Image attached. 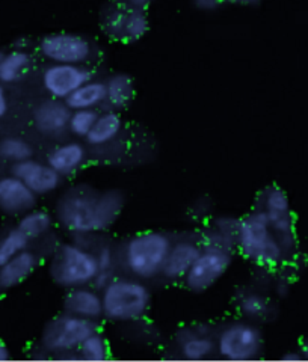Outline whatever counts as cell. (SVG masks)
I'll use <instances>...</instances> for the list:
<instances>
[{"instance_id":"obj_1","label":"cell","mask_w":308,"mask_h":362,"mask_svg":"<svg viewBox=\"0 0 308 362\" xmlns=\"http://www.w3.org/2000/svg\"><path fill=\"white\" fill-rule=\"evenodd\" d=\"M125 206L118 189L100 190L88 185L74 186L56 201L55 219L74 239H89L108 231L118 221Z\"/></svg>"},{"instance_id":"obj_2","label":"cell","mask_w":308,"mask_h":362,"mask_svg":"<svg viewBox=\"0 0 308 362\" xmlns=\"http://www.w3.org/2000/svg\"><path fill=\"white\" fill-rule=\"evenodd\" d=\"M236 251L246 262L258 267H278L287 259L275 231L272 230L266 213L261 209L241 218L236 235Z\"/></svg>"},{"instance_id":"obj_3","label":"cell","mask_w":308,"mask_h":362,"mask_svg":"<svg viewBox=\"0 0 308 362\" xmlns=\"http://www.w3.org/2000/svg\"><path fill=\"white\" fill-rule=\"evenodd\" d=\"M174 239L165 231H142L129 237L120 249V266L125 274L142 281L161 278Z\"/></svg>"},{"instance_id":"obj_4","label":"cell","mask_w":308,"mask_h":362,"mask_svg":"<svg viewBox=\"0 0 308 362\" xmlns=\"http://www.w3.org/2000/svg\"><path fill=\"white\" fill-rule=\"evenodd\" d=\"M100 291L103 319L112 323L139 322L152 308L153 293L147 281L132 275H115Z\"/></svg>"},{"instance_id":"obj_5","label":"cell","mask_w":308,"mask_h":362,"mask_svg":"<svg viewBox=\"0 0 308 362\" xmlns=\"http://www.w3.org/2000/svg\"><path fill=\"white\" fill-rule=\"evenodd\" d=\"M49 274L55 284L64 290L93 284L98 274L94 249L79 239L58 245L52 252Z\"/></svg>"},{"instance_id":"obj_6","label":"cell","mask_w":308,"mask_h":362,"mask_svg":"<svg viewBox=\"0 0 308 362\" xmlns=\"http://www.w3.org/2000/svg\"><path fill=\"white\" fill-rule=\"evenodd\" d=\"M98 329V322L64 313L45 323L40 337V347L45 355L76 359L77 349Z\"/></svg>"},{"instance_id":"obj_7","label":"cell","mask_w":308,"mask_h":362,"mask_svg":"<svg viewBox=\"0 0 308 362\" xmlns=\"http://www.w3.org/2000/svg\"><path fill=\"white\" fill-rule=\"evenodd\" d=\"M265 352V335L249 320H233L216 332V356L224 361H256Z\"/></svg>"},{"instance_id":"obj_8","label":"cell","mask_w":308,"mask_h":362,"mask_svg":"<svg viewBox=\"0 0 308 362\" xmlns=\"http://www.w3.org/2000/svg\"><path fill=\"white\" fill-rule=\"evenodd\" d=\"M234 262V251L224 247L203 246V251L188 272L183 284L192 293H205L227 275Z\"/></svg>"},{"instance_id":"obj_9","label":"cell","mask_w":308,"mask_h":362,"mask_svg":"<svg viewBox=\"0 0 308 362\" xmlns=\"http://www.w3.org/2000/svg\"><path fill=\"white\" fill-rule=\"evenodd\" d=\"M38 52L49 64L88 65L96 54V45L81 33L55 32L40 40Z\"/></svg>"},{"instance_id":"obj_10","label":"cell","mask_w":308,"mask_h":362,"mask_svg":"<svg viewBox=\"0 0 308 362\" xmlns=\"http://www.w3.org/2000/svg\"><path fill=\"white\" fill-rule=\"evenodd\" d=\"M148 28L150 21L147 11L133 9L118 2L103 16V32L113 41L136 42L147 35Z\"/></svg>"},{"instance_id":"obj_11","label":"cell","mask_w":308,"mask_h":362,"mask_svg":"<svg viewBox=\"0 0 308 362\" xmlns=\"http://www.w3.org/2000/svg\"><path fill=\"white\" fill-rule=\"evenodd\" d=\"M93 78V70L88 65L49 64L42 70L41 85L49 97L67 100L74 90Z\"/></svg>"},{"instance_id":"obj_12","label":"cell","mask_w":308,"mask_h":362,"mask_svg":"<svg viewBox=\"0 0 308 362\" xmlns=\"http://www.w3.org/2000/svg\"><path fill=\"white\" fill-rule=\"evenodd\" d=\"M176 349L181 359H210L216 355V334L204 323L181 326L176 334Z\"/></svg>"},{"instance_id":"obj_13","label":"cell","mask_w":308,"mask_h":362,"mask_svg":"<svg viewBox=\"0 0 308 362\" xmlns=\"http://www.w3.org/2000/svg\"><path fill=\"white\" fill-rule=\"evenodd\" d=\"M72 112L73 110L65 103V100L53 97L45 98L32 110L33 127L44 138L58 139L68 132Z\"/></svg>"},{"instance_id":"obj_14","label":"cell","mask_w":308,"mask_h":362,"mask_svg":"<svg viewBox=\"0 0 308 362\" xmlns=\"http://www.w3.org/2000/svg\"><path fill=\"white\" fill-rule=\"evenodd\" d=\"M11 174L18 177L37 197L55 194L62 185V177L47 162L33 157L11 166Z\"/></svg>"},{"instance_id":"obj_15","label":"cell","mask_w":308,"mask_h":362,"mask_svg":"<svg viewBox=\"0 0 308 362\" xmlns=\"http://www.w3.org/2000/svg\"><path fill=\"white\" fill-rule=\"evenodd\" d=\"M201 251L203 245L200 242V237L186 235L174 239L164 264L161 278L168 282H183Z\"/></svg>"},{"instance_id":"obj_16","label":"cell","mask_w":308,"mask_h":362,"mask_svg":"<svg viewBox=\"0 0 308 362\" xmlns=\"http://www.w3.org/2000/svg\"><path fill=\"white\" fill-rule=\"evenodd\" d=\"M38 197L14 174L0 177V211L21 216L37 207Z\"/></svg>"},{"instance_id":"obj_17","label":"cell","mask_w":308,"mask_h":362,"mask_svg":"<svg viewBox=\"0 0 308 362\" xmlns=\"http://www.w3.org/2000/svg\"><path fill=\"white\" fill-rule=\"evenodd\" d=\"M56 173H58L62 178L72 177L77 174L88 162V148L86 145L79 141H65L61 142L50 150L45 158Z\"/></svg>"},{"instance_id":"obj_18","label":"cell","mask_w":308,"mask_h":362,"mask_svg":"<svg viewBox=\"0 0 308 362\" xmlns=\"http://www.w3.org/2000/svg\"><path fill=\"white\" fill-rule=\"evenodd\" d=\"M64 313L100 322L103 319L101 291L94 286H82L67 290L64 296Z\"/></svg>"},{"instance_id":"obj_19","label":"cell","mask_w":308,"mask_h":362,"mask_svg":"<svg viewBox=\"0 0 308 362\" xmlns=\"http://www.w3.org/2000/svg\"><path fill=\"white\" fill-rule=\"evenodd\" d=\"M40 255L30 249H25L0 266V287L4 290L16 288L28 281L40 267Z\"/></svg>"},{"instance_id":"obj_20","label":"cell","mask_w":308,"mask_h":362,"mask_svg":"<svg viewBox=\"0 0 308 362\" xmlns=\"http://www.w3.org/2000/svg\"><path fill=\"white\" fill-rule=\"evenodd\" d=\"M124 129V121L121 113L113 109L98 112L97 121L93 130L86 136V144L93 148H106L115 142Z\"/></svg>"},{"instance_id":"obj_21","label":"cell","mask_w":308,"mask_h":362,"mask_svg":"<svg viewBox=\"0 0 308 362\" xmlns=\"http://www.w3.org/2000/svg\"><path fill=\"white\" fill-rule=\"evenodd\" d=\"M241 219L230 214H221L212 219L205 231L201 233L200 240L203 246H215L236 251V235Z\"/></svg>"},{"instance_id":"obj_22","label":"cell","mask_w":308,"mask_h":362,"mask_svg":"<svg viewBox=\"0 0 308 362\" xmlns=\"http://www.w3.org/2000/svg\"><path fill=\"white\" fill-rule=\"evenodd\" d=\"M106 106L113 110H124L132 105L136 94L133 77L127 73H113L106 81Z\"/></svg>"},{"instance_id":"obj_23","label":"cell","mask_w":308,"mask_h":362,"mask_svg":"<svg viewBox=\"0 0 308 362\" xmlns=\"http://www.w3.org/2000/svg\"><path fill=\"white\" fill-rule=\"evenodd\" d=\"M33 65V58L29 49L14 47L4 54L0 62V83L11 85L20 82Z\"/></svg>"},{"instance_id":"obj_24","label":"cell","mask_w":308,"mask_h":362,"mask_svg":"<svg viewBox=\"0 0 308 362\" xmlns=\"http://www.w3.org/2000/svg\"><path fill=\"white\" fill-rule=\"evenodd\" d=\"M18 218L20 219L17 222V228L25 234L30 242L47 237L53 231L56 221L50 211L37 207L23 213Z\"/></svg>"},{"instance_id":"obj_25","label":"cell","mask_w":308,"mask_h":362,"mask_svg":"<svg viewBox=\"0 0 308 362\" xmlns=\"http://www.w3.org/2000/svg\"><path fill=\"white\" fill-rule=\"evenodd\" d=\"M65 103L72 110L81 109H98L106 105V86L105 81L91 78L82 86H79L74 93L65 100Z\"/></svg>"},{"instance_id":"obj_26","label":"cell","mask_w":308,"mask_h":362,"mask_svg":"<svg viewBox=\"0 0 308 362\" xmlns=\"http://www.w3.org/2000/svg\"><path fill=\"white\" fill-rule=\"evenodd\" d=\"M237 311L242 315V319L257 323L268 319L272 314V302L265 293L248 290L239 296Z\"/></svg>"},{"instance_id":"obj_27","label":"cell","mask_w":308,"mask_h":362,"mask_svg":"<svg viewBox=\"0 0 308 362\" xmlns=\"http://www.w3.org/2000/svg\"><path fill=\"white\" fill-rule=\"evenodd\" d=\"M33 156H35V146L23 136L11 134L0 139V158L11 165L25 162Z\"/></svg>"},{"instance_id":"obj_28","label":"cell","mask_w":308,"mask_h":362,"mask_svg":"<svg viewBox=\"0 0 308 362\" xmlns=\"http://www.w3.org/2000/svg\"><path fill=\"white\" fill-rule=\"evenodd\" d=\"M258 209L263 210L268 218L287 214L292 213L290 198L286 194V190H283L278 186H270L260 195Z\"/></svg>"},{"instance_id":"obj_29","label":"cell","mask_w":308,"mask_h":362,"mask_svg":"<svg viewBox=\"0 0 308 362\" xmlns=\"http://www.w3.org/2000/svg\"><path fill=\"white\" fill-rule=\"evenodd\" d=\"M109 358H110L109 341L100 331L89 335L76 352V359H82V361L100 362V361H106Z\"/></svg>"},{"instance_id":"obj_30","label":"cell","mask_w":308,"mask_h":362,"mask_svg":"<svg viewBox=\"0 0 308 362\" xmlns=\"http://www.w3.org/2000/svg\"><path fill=\"white\" fill-rule=\"evenodd\" d=\"M30 245V240L23 234L17 226L8 230L0 237V266H4L11 258L25 251Z\"/></svg>"},{"instance_id":"obj_31","label":"cell","mask_w":308,"mask_h":362,"mask_svg":"<svg viewBox=\"0 0 308 362\" xmlns=\"http://www.w3.org/2000/svg\"><path fill=\"white\" fill-rule=\"evenodd\" d=\"M98 117L97 109H81L73 110L70 117V124H68V132L74 136L76 139L85 141L86 136L93 130L94 124Z\"/></svg>"},{"instance_id":"obj_32","label":"cell","mask_w":308,"mask_h":362,"mask_svg":"<svg viewBox=\"0 0 308 362\" xmlns=\"http://www.w3.org/2000/svg\"><path fill=\"white\" fill-rule=\"evenodd\" d=\"M93 249L96 254L98 270L113 272V274H117V267L120 264V251H117L110 243H101Z\"/></svg>"},{"instance_id":"obj_33","label":"cell","mask_w":308,"mask_h":362,"mask_svg":"<svg viewBox=\"0 0 308 362\" xmlns=\"http://www.w3.org/2000/svg\"><path fill=\"white\" fill-rule=\"evenodd\" d=\"M200 9L203 11H212L218 8L219 5H239V6H256L261 0H195Z\"/></svg>"},{"instance_id":"obj_34","label":"cell","mask_w":308,"mask_h":362,"mask_svg":"<svg viewBox=\"0 0 308 362\" xmlns=\"http://www.w3.org/2000/svg\"><path fill=\"white\" fill-rule=\"evenodd\" d=\"M117 274H113V272H105V270H98V274H97V276L94 278V281H93V284L91 286H94L96 288H98V290H101L103 287H106L109 282L112 281V278L115 276Z\"/></svg>"},{"instance_id":"obj_35","label":"cell","mask_w":308,"mask_h":362,"mask_svg":"<svg viewBox=\"0 0 308 362\" xmlns=\"http://www.w3.org/2000/svg\"><path fill=\"white\" fill-rule=\"evenodd\" d=\"M153 2L154 0H118V4L133 9H139V11H147L153 5Z\"/></svg>"},{"instance_id":"obj_36","label":"cell","mask_w":308,"mask_h":362,"mask_svg":"<svg viewBox=\"0 0 308 362\" xmlns=\"http://www.w3.org/2000/svg\"><path fill=\"white\" fill-rule=\"evenodd\" d=\"M9 110V98L4 83H0V119H2Z\"/></svg>"},{"instance_id":"obj_37","label":"cell","mask_w":308,"mask_h":362,"mask_svg":"<svg viewBox=\"0 0 308 362\" xmlns=\"http://www.w3.org/2000/svg\"><path fill=\"white\" fill-rule=\"evenodd\" d=\"M273 290H275L278 296H286V294L289 293V284L287 282H284L283 279H280L275 284V287H273Z\"/></svg>"},{"instance_id":"obj_38","label":"cell","mask_w":308,"mask_h":362,"mask_svg":"<svg viewBox=\"0 0 308 362\" xmlns=\"http://www.w3.org/2000/svg\"><path fill=\"white\" fill-rule=\"evenodd\" d=\"M11 359V350L9 347L0 339V362H5Z\"/></svg>"},{"instance_id":"obj_39","label":"cell","mask_w":308,"mask_h":362,"mask_svg":"<svg viewBox=\"0 0 308 362\" xmlns=\"http://www.w3.org/2000/svg\"><path fill=\"white\" fill-rule=\"evenodd\" d=\"M283 361H302V356L300 354V350H290V352L284 354L281 356Z\"/></svg>"},{"instance_id":"obj_40","label":"cell","mask_w":308,"mask_h":362,"mask_svg":"<svg viewBox=\"0 0 308 362\" xmlns=\"http://www.w3.org/2000/svg\"><path fill=\"white\" fill-rule=\"evenodd\" d=\"M300 354L302 356V359H307L308 361V339H305V341L301 344V347L298 349Z\"/></svg>"},{"instance_id":"obj_41","label":"cell","mask_w":308,"mask_h":362,"mask_svg":"<svg viewBox=\"0 0 308 362\" xmlns=\"http://www.w3.org/2000/svg\"><path fill=\"white\" fill-rule=\"evenodd\" d=\"M2 298H4V288L0 287V302H2Z\"/></svg>"},{"instance_id":"obj_42","label":"cell","mask_w":308,"mask_h":362,"mask_svg":"<svg viewBox=\"0 0 308 362\" xmlns=\"http://www.w3.org/2000/svg\"><path fill=\"white\" fill-rule=\"evenodd\" d=\"M4 54H5V53H4L2 50H0V62H2V58H4Z\"/></svg>"}]
</instances>
